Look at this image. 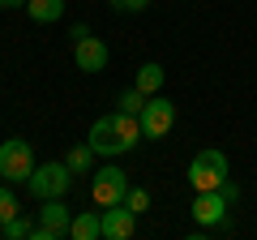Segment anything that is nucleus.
Listing matches in <instances>:
<instances>
[{
    "mask_svg": "<svg viewBox=\"0 0 257 240\" xmlns=\"http://www.w3.org/2000/svg\"><path fill=\"white\" fill-rule=\"evenodd\" d=\"M120 111H133V116H142V107H146V94L138 90V86H133V90H124L120 94V103H116Z\"/></svg>",
    "mask_w": 257,
    "mask_h": 240,
    "instance_id": "obj_17",
    "label": "nucleus"
},
{
    "mask_svg": "<svg viewBox=\"0 0 257 240\" xmlns=\"http://www.w3.org/2000/svg\"><path fill=\"white\" fill-rule=\"evenodd\" d=\"M69 223H73V210L64 206V197H47L43 210H39V223H35V240H60V236H69Z\"/></svg>",
    "mask_w": 257,
    "mask_h": 240,
    "instance_id": "obj_5",
    "label": "nucleus"
},
{
    "mask_svg": "<svg viewBox=\"0 0 257 240\" xmlns=\"http://www.w3.org/2000/svg\"><path fill=\"white\" fill-rule=\"evenodd\" d=\"M64 163L73 167L77 176H82V172H90V163H94V150H90V142H86V146H73V150H69V159H64Z\"/></svg>",
    "mask_w": 257,
    "mask_h": 240,
    "instance_id": "obj_16",
    "label": "nucleus"
},
{
    "mask_svg": "<svg viewBox=\"0 0 257 240\" xmlns=\"http://www.w3.org/2000/svg\"><path fill=\"white\" fill-rule=\"evenodd\" d=\"M223 180H227V155L223 150H197L189 163V185L197 189V193H210V189H219Z\"/></svg>",
    "mask_w": 257,
    "mask_h": 240,
    "instance_id": "obj_2",
    "label": "nucleus"
},
{
    "mask_svg": "<svg viewBox=\"0 0 257 240\" xmlns=\"http://www.w3.org/2000/svg\"><path fill=\"white\" fill-rule=\"evenodd\" d=\"M138 231V214L128 210L124 202L120 206H103V236L107 240H128Z\"/></svg>",
    "mask_w": 257,
    "mask_h": 240,
    "instance_id": "obj_10",
    "label": "nucleus"
},
{
    "mask_svg": "<svg viewBox=\"0 0 257 240\" xmlns=\"http://www.w3.org/2000/svg\"><path fill=\"white\" fill-rule=\"evenodd\" d=\"M73 60H77V69H82V73H103V69H107V60H111V52H107V43H103V39L86 35V39H73Z\"/></svg>",
    "mask_w": 257,
    "mask_h": 240,
    "instance_id": "obj_7",
    "label": "nucleus"
},
{
    "mask_svg": "<svg viewBox=\"0 0 257 240\" xmlns=\"http://www.w3.org/2000/svg\"><path fill=\"white\" fill-rule=\"evenodd\" d=\"M69 236H73V240H99V236H103V214L77 210L73 223H69Z\"/></svg>",
    "mask_w": 257,
    "mask_h": 240,
    "instance_id": "obj_11",
    "label": "nucleus"
},
{
    "mask_svg": "<svg viewBox=\"0 0 257 240\" xmlns=\"http://www.w3.org/2000/svg\"><path fill=\"white\" fill-rule=\"evenodd\" d=\"M128 189H133V185H128V176L120 172V167H111V163L99 167L94 180H90V193H94V202H99V206H120L128 197Z\"/></svg>",
    "mask_w": 257,
    "mask_h": 240,
    "instance_id": "obj_4",
    "label": "nucleus"
},
{
    "mask_svg": "<svg viewBox=\"0 0 257 240\" xmlns=\"http://www.w3.org/2000/svg\"><path fill=\"white\" fill-rule=\"evenodd\" d=\"M73 176H77V172L64 163V159H52V163H43V167H35V172H30L26 189H30V197H35V202L64 197L69 189H73Z\"/></svg>",
    "mask_w": 257,
    "mask_h": 240,
    "instance_id": "obj_1",
    "label": "nucleus"
},
{
    "mask_svg": "<svg viewBox=\"0 0 257 240\" xmlns=\"http://www.w3.org/2000/svg\"><path fill=\"white\" fill-rule=\"evenodd\" d=\"M111 5H116L120 13H138V9H146L150 0H111Z\"/></svg>",
    "mask_w": 257,
    "mask_h": 240,
    "instance_id": "obj_20",
    "label": "nucleus"
},
{
    "mask_svg": "<svg viewBox=\"0 0 257 240\" xmlns=\"http://www.w3.org/2000/svg\"><path fill=\"white\" fill-rule=\"evenodd\" d=\"M133 86H138V90L146 94V99H150V94H159V90H163V65L146 60V65L138 69V82H133Z\"/></svg>",
    "mask_w": 257,
    "mask_h": 240,
    "instance_id": "obj_13",
    "label": "nucleus"
},
{
    "mask_svg": "<svg viewBox=\"0 0 257 240\" xmlns=\"http://www.w3.org/2000/svg\"><path fill=\"white\" fill-rule=\"evenodd\" d=\"M124 206H128L133 214H146V210H150V193H146V189H128Z\"/></svg>",
    "mask_w": 257,
    "mask_h": 240,
    "instance_id": "obj_18",
    "label": "nucleus"
},
{
    "mask_svg": "<svg viewBox=\"0 0 257 240\" xmlns=\"http://www.w3.org/2000/svg\"><path fill=\"white\" fill-rule=\"evenodd\" d=\"M18 5H26V0H0V9H18Z\"/></svg>",
    "mask_w": 257,
    "mask_h": 240,
    "instance_id": "obj_21",
    "label": "nucleus"
},
{
    "mask_svg": "<svg viewBox=\"0 0 257 240\" xmlns=\"http://www.w3.org/2000/svg\"><path fill=\"white\" fill-rule=\"evenodd\" d=\"M176 125V103L163 99V94H150L146 107H142V133L146 138H167Z\"/></svg>",
    "mask_w": 257,
    "mask_h": 240,
    "instance_id": "obj_6",
    "label": "nucleus"
},
{
    "mask_svg": "<svg viewBox=\"0 0 257 240\" xmlns=\"http://www.w3.org/2000/svg\"><path fill=\"white\" fill-rule=\"evenodd\" d=\"M86 142H90V150H94V155H103V159L128 155L124 142H120V133H116V120H111V116H99V120H94V125H90V138H86Z\"/></svg>",
    "mask_w": 257,
    "mask_h": 240,
    "instance_id": "obj_8",
    "label": "nucleus"
},
{
    "mask_svg": "<svg viewBox=\"0 0 257 240\" xmlns=\"http://www.w3.org/2000/svg\"><path fill=\"white\" fill-rule=\"evenodd\" d=\"M26 13L39 26H52V22L64 18V0H26Z\"/></svg>",
    "mask_w": 257,
    "mask_h": 240,
    "instance_id": "obj_12",
    "label": "nucleus"
},
{
    "mask_svg": "<svg viewBox=\"0 0 257 240\" xmlns=\"http://www.w3.org/2000/svg\"><path fill=\"white\" fill-rule=\"evenodd\" d=\"M193 219L202 223V227H223V219H227V197H223L219 189L197 193L193 197Z\"/></svg>",
    "mask_w": 257,
    "mask_h": 240,
    "instance_id": "obj_9",
    "label": "nucleus"
},
{
    "mask_svg": "<svg viewBox=\"0 0 257 240\" xmlns=\"http://www.w3.org/2000/svg\"><path fill=\"white\" fill-rule=\"evenodd\" d=\"M13 214H22L18 210V197H13V185H9V180H0V227H5Z\"/></svg>",
    "mask_w": 257,
    "mask_h": 240,
    "instance_id": "obj_15",
    "label": "nucleus"
},
{
    "mask_svg": "<svg viewBox=\"0 0 257 240\" xmlns=\"http://www.w3.org/2000/svg\"><path fill=\"white\" fill-rule=\"evenodd\" d=\"M219 193L227 197V206H236V202H240V185H236V180H231V176H227V180H223V185H219Z\"/></svg>",
    "mask_w": 257,
    "mask_h": 240,
    "instance_id": "obj_19",
    "label": "nucleus"
},
{
    "mask_svg": "<svg viewBox=\"0 0 257 240\" xmlns=\"http://www.w3.org/2000/svg\"><path fill=\"white\" fill-rule=\"evenodd\" d=\"M0 231H5V240H35V223H30L26 214H13Z\"/></svg>",
    "mask_w": 257,
    "mask_h": 240,
    "instance_id": "obj_14",
    "label": "nucleus"
},
{
    "mask_svg": "<svg viewBox=\"0 0 257 240\" xmlns=\"http://www.w3.org/2000/svg\"><path fill=\"white\" fill-rule=\"evenodd\" d=\"M30 172H35V150H30V142H22V138L0 142V176L9 185H26Z\"/></svg>",
    "mask_w": 257,
    "mask_h": 240,
    "instance_id": "obj_3",
    "label": "nucleus"
},
{
    "mask_svg": "<svg viewBox=\"0 0 257 240\" xmlns=\"http://www.w3.org/2000/svg\"><path fill=\"white\" fill-rule=\"evenodd\" d=\"M0 180H5V176H0Z\"/></svg>",
    "mask_w": 257,
    "mask_h": 240,
    "instance_id": "obj_22",
    "label": "nucleus"
}]
</instances>
